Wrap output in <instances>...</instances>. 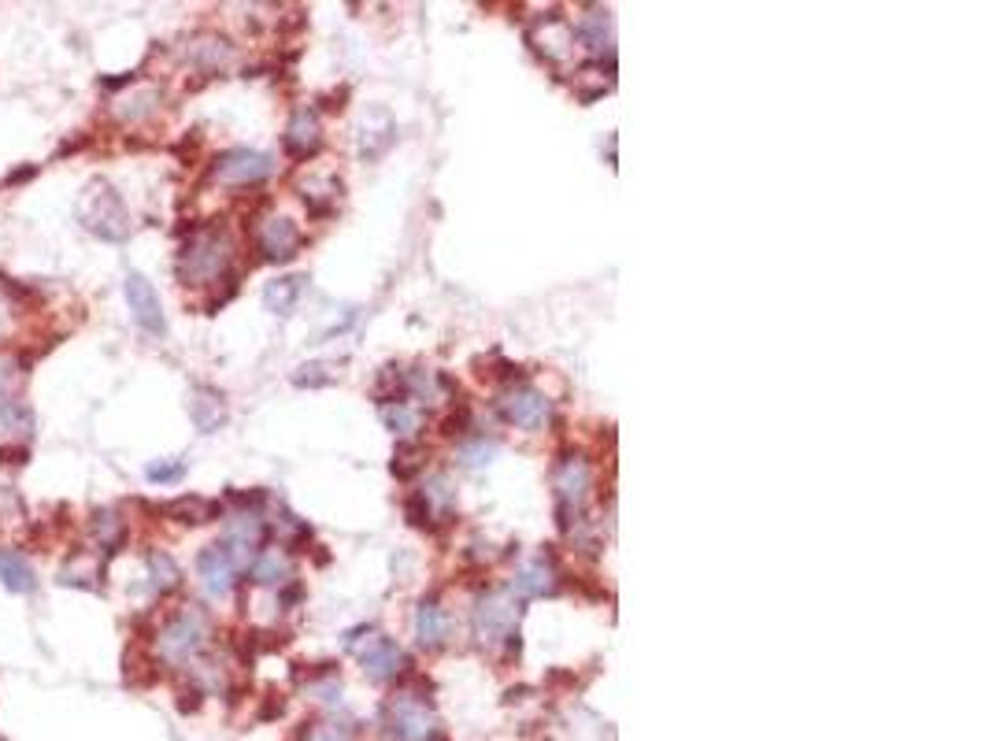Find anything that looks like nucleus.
I'll return each mask as SVG.
<instances>
[{
	"instance_id": "ddd939ff",
	"label": "nucleus",
	"mask_w": 989,
	"mask_h": 741,
	"mask_svg": "<svg viewBox=\"0 0 989 741\" xmlns=\"http://www.w3.org/2000/svg\"><path fill=\"white\" fill-rule=\"evenodd\" d=\"M549 412H552L549 397L538 390H530V386L512 390L504 397V415H508V423H515V427H523V430H538L541 423L549 419Z\"/></svg>"
},
{
	"instance_id": "bb28decb",
	"label": "nucleus",
	"mask_w": 989,
	"mask_h": 741,
	"mask_svg": "<svg viewBox=\"0 0 989 741\" xmlns=\"http://www.w3.org/2000/svg\"><path fill=\"white\" fill-rule=\"evenodd\" d=\"M419 456H423V449L419 445H397V460H393V475L397 478H412V475H419Z\"/></svg>"
},
{
	"instance_id": "a211bd4d",
	"label": "nucleus",
	"mask_w": 989,
	"mask_h": 741,
	"mask_svg": "<svg viewBox=\"0 0 989 741\" xmlns=\"http://www.w3.org/2000/svg\"><path fill=\"white\" fill-rule=\"evenodd\" d=\"M304 282H308V278H301V275H286V278L267 282V289H263V304H267V312H275V315L293 312L297 301H301V293H304Z\"/></svg>"
},
{
	"instance_id": "b1692460",
	"label": "nucleus",
	"mask_w": 989,
	"mask_h": 741,
	"mask_svg": "<svg viewBox=\"0 0 989 741\" xmlns=\"http://www.w3.org/2000/svg\"><path fill=\"white\" fill-rule=\"evenodd\" d=\"M156 104H160V89H138L134 97L119 101V115L123 119H149L156 112Z\"/></svg>"
},
{
	"instance_id": "5701e85b",
	"label": "nucleus",
	"mask_w": 989,
	"mask_h": 741,
	"mask_svg": "<svg viewBox=\"0 0 989 741\" xmlns=\"http://www.w3.org/2000/svg\"><path fill=\"white\" fill-rule=\"evenodd\" d=\"M215 512H219V508L201 501V497H182V501L167 504V515H175L178 523H208Z\"/></svg>"
},
{
	"instance_id": "4be33fe9",
	"label": "nucleus",
	"mask_w": 989,
	"mask_h": 741,
	"mask_svg": "<svg viewBox=\"0 0 989 741\" xmlns=\"http://www.w3.org/2000/svg\"><path fill=\"white\" fill-rule=\"evenodd\" d=\"M149 578L156 593H171L182 582V571L167 553H149Z\"/></svg>"
},
{
	"instance_id": "6e6552de",
	"label": "nucleus",
	"mask_w": 989,
	"mask_h": 741,
	"mask_svg": "<svg viewBox=\"0 0 989 741\" xmlns=\"http://www.w3.org/2000/svg\"><path fill=\"white\" fill-rule=\"evenodd\" d=\"M256 245H260L263 260L289 264L301 252V230L286 215H271V219H263L260 227H256Z\"/></svg>"
},
{
	"instance_id": "412c9836",
	"label": "nucleus",
	"mask_w": 989,
	"mask_h": 741,
	"mask_svg": "<svg viewBox=\"0 0 989 741\" xmlns=\"http://www.w3.org/2000/svg\"><path fill=\"white\" fill-rule=\"evenodd\" d=\"M575 34L586 41V49L601 52L612 45V19H608V12H589L586 19L575 26Z\"/></svg>"
},
{
	"instance_id": "7ed1b4c3",
	"label": "nucleus",
	"mask_w": 989,
	"mask_h": 741,
	"mask_svg": "<svg viewBox=\"0 0 989 741\" xmlns=\"http://www.w3.org/2000/svg\"><path fill=\"white\" fill-rule=\"evenodd\" d=\"M208 634H212L208 616H204L201 608L189 604V608H182V612L156 634V653H160L163 664L182 667L208 645Z\"/></svg>"
},
{
	"instance_id": "2eb2a0df",
	"label": "nucleus",
	"mask_w": 989,
	"mask_h": 741,
	"mask_svg": "<svg viewBox=\"0 0 989 741\" xmlns=\"http://www.w3.org/2000/svg\"><path fill=\"white\" fill-rule=\"evenodd\" d=\"M189 419H193V427L204 430V434H212L226 423V404L223 397L215 390H197L189 397Z\"/></svg>"
},
{
	"instance_id": "c85d7f7f",
	"label": "nucleus",
	"mask_w": 989,
	"mask_h": 741,
	"mask_svg": "<svg viewBox=\"0 0 989 741\" xmlns=\"http://www.w3.org/2000/svg\"><path fill=\"white\" fill-rule=\"evenodd\" d=\"M493 453H497V445L493 441H471V445H464L460 449V460H464L467 467H482V464H489L493 460Z\"/></svg>"
},
{
	"instance_id": "393cba45",
	"label": "nucleus",
	"mask_w": 989,
	"mask_h": 741,
	"mask_svg": "<svg viewBox=\"0 0 989 741\" xmlns=\"http://www.w3.org/2000/svg\"><path fill=\"white\" fill-rule=\"evenodd\" d=\"M0 427L19 430V434H23V430H34V412H30L23 401H12V397H8V401L0 404Z\"/></svg>"
},
{
	"instance_id": "6ab92c4d",
	"label": "nucleus",
	"mask_w": 989,
	"mask_h": 741,
	"mask_svg": "<svg viewBox=\"0 0 989 741\" xmlns=\"http://www.w3.org/2000/svg\"><path fill=\"white\" fill-rule=\"evenodd\" d=\"M93 538H97V545L104 549V556L119 553L126 541L123 515L115 512V508H97V512H93Z\"/></svg>"
},
{
	"instance_id": "1a4fd4ad",
	"label": "nucleus",
	"mask_w": 989,
	"mask_h": 741,
	"mask_svg": "<svg viewBox=\"0 0 989 741\" xmlns=\"http://www.w3.org/2000/svg\"><path fill=\"white\" fill-rule=\"evenodd\" d=\"M389 723H393V738L401 741H423L438 730L430 708H426V697H415V693H401L389 704Z\"/></svg>"
},
{
	"instance_id": "4468645a",
	"label": "nucleus",
	"mask_w": 989,
	"mask_h": 741,
	"mask_svg": "<svg viewBox=\"0 0 989 741\" xmlns=\"http://www.w3.org/2000/svg\"><path fill=\"white\" fill-rule=\"evenodd\" d=\"M415 638L423 649H438L449 638V616L434 597L430 601H419V612H415Z\"/></svg>"
},
{
	"instance_id": "72a5a7b5",
	"label": "nucleus",
	"mask_w": 989,
	"mask_h": 741,
	"mask_svg": "<svg viewBox=\"0 0 989 741\" xmlns=\"http://www.w3.org/2000/svg\"><path fill=\"white\" fill-rule=\"evenodd\" d=\"M8 390H12V367L0 364V404L8 401Z\"/></svg>"
},
{
	"instance_id": "a878e982",
	"label": "nucleus",
	"mask_w": 989,
	"mask_h": 741,
	"mask_svg": "<svg viewBox=\"0 0 989 741\" xmlns=\"http://www.w3.org/2000/svg\"><path fill=\"white\" fill-rule=\"evenodd\" d=\"M304 741H352V727L349 723H334V719L312 723V727L304 730Z\"/></svg>"
},
{
	"instance_id": "473e14b6",
	"label": "nucleus",
	"mask_w": 989,
	"mask_h": 741,
	"mask_svg": "<svg viewBox=\"0 0 989 741\" xmlns=\"http://www.w3.org/2000/svg\"><path fill=\"white\" fill-rule=\"evenodd\" d=\"M30 453H26V445H15V449H0V464H26Z\"/></svg>"
},
{
	"instance_id": "cd10ccee",
	"label": "nucleus",
	"mask_w": 989,
	"mask_h": 741,
	"mask_svg": "<svg viewBox=\"0 0 989 741\" xmlns=\"http://www.w3.org/2000/svg\"><path fill=\"white\" fill-rule=\"evenodd\" d=\"M330 378L334 375H330V367L326 364H304L293 371V386H308V390H315V386H326Z\"/></svg>"
},
{
	"instance_id": "423d86ee",
	"label": "nucleus",
	"mask_w": 989,
	"mask_h": 741,
	"mask_svg": "<svg viewBox=\"0 0 989 741\" xmlns=\"http://www.w3.org/2000/svg\"><path fill=\"white\" fill-rule=\"evenodd\" d=\"M275 171V160L256 149H230L212 164V178L223 186H256Z\"/></svg>"
},
{
	"instance_id": "39448f33",
	"label": "nucleus",
	"mask_w": 989,
	"mask_h": 741,
	"mask_svg": "<svg viewBox=\"0 0 989 741\" xmlns=\"http://www.w3.org/2000/svg\"><path fill=\"white\" fill-rule=\"evenodd\" d=\"M552 486H556V508H560V527H571V515H582L589 497V486H593V471H589L586 456H564V464L556 467L552 475Z\"/></svg>"
},
{
	"instance_id": "dca6fc26",
	"label": "nucleus",
	"mask_w": 989,
	"mask_h": 741,
	"mask_svg": "<svg viewBox=\"0 0 989 741\" xmlns=\"http://www.w3.org/2000/svg\"><path fill=\"white\" fill-rule=\"evenodd\" d=\"M0 582L8 586L12 593H34L38 590V575H34V567L30 560L12 549H0Z\"/></svg>"
},
{
	"instance_id": "2f4dec72",
	"label": "nucleus",
	"mask_w": 989,
	"mask_h": 741,
	"mask_svg": "<svg viewBox=\"0 0 989 741\" xmlns=\"http://www.w3.org/2000/svg\"><path fill=\"white\" fill-rule=\"evenodd\" d=\"M404 515H408L412 527H426V523H430V501H426L423 493H412V497L404 501Z\"/></svg>"
},
{
	"instance_id": "c9c22d12",
	"label": "nucleus",
	"mask_w": 989,
	"mask_h": 741,
	"mask_svg": "<svg viewBox=\"0 0 989 741\" xmlns=\"http://www.w3.org/2000/svg\"><path fill=\"white\" fill-rule=\"evenodd\" d=\"M0 330H4V312H0Z\"/></svg>"
},
{
	"instance_id": "7c9ffc66",
	"label": "nucleus",
	"mask_w": 989,
	"mask_h": 741,
	"mask_svg": "<svg viewBox=\"0 0 989 741\" xmlns=\"http://www.w3.org/2000/svg\"><path fill=\"white\" fill-rule=\"evenodd\" d=\"M382 419H386V427L393 430V434H408V430L415 427V415L408 412L401 401H397V408H382Z\"/></svg>"
},
{
	"instance_id": "f257e3e1",
	"label": "nucleus",
	"mask_w": 989,
	"mask_h": 741,
	"mask_svg": "<svg viewBox=\"0 0 989 741\" xmlns=\"http://www.w3.org/2000/svg\"><path fill=\"white\" fill-rule=\"evenodd\" d=\"M234 264V241L226 230H197L178 252V278L186 286H208Z\"/></svg>"
},
{
	"instance_id": "9b49d317",
	"label": "nucleus",
	"mask_w": 989,
	"mask_h": 741,
	"mask_svg": "<svg viewBox=\"0 0 989 741\" xmlns=\"http://www.w3.org/2000/svg\"><path fill=\"white\" fill-rule=\"evenodd\" d=\"M197 575H201L204 590L212 593V597H226V593L234 590L238 564H234V556H230L226 545H208V549H201V556H197Z\"/></svg>"
},
{
	"instance_id": "c756f323",
	"label": "nucleus",
	"mask_w": 989,
	"mask_h": 741,
	"mask_svg": "<svg viewBox=\"0 0 989 741\" xmlns=\"http://www.w3.org/2000/svg\"><path fill=\"white\" fill-rule=\"evenodd\" d=\"M149 482H160V486H167V482H178V478L186 475V464L182 460H160V464H149Z\"/></svg>"
},
{
	"instance_id": "f8f14e48",
	"label": "nucleus",
	"mask_w": 989,
	"mask_h": 741,
	"mask_svg": "<svg viewBox=\"0 0 989 741\" xmlns=\"http://www.w3.org/2000/svg\"><path fill=\"white\" fill-rule=\"evenodd\" d=\"M289 156H297V160H308L319 152L323 145V126H319V115L312 108H297V112L289 115V126H286V138H282Z\"/></svg>"
},
{
	"instance_id": "9d476101",
	"label": "nucleus",
	"mask_w": 989,
	"mask_h": 741,
	"mask_svg": "<svg viewBox=\"0 0 989 741\" xmlns=\"http://www.w3.org/2000/svg\"><path fill=\"white\" fill-rule=\"evenodd\" d=\"M356 656H360V664H364L367 679H375V682L397 679V675H404V667H408V656H404L401 645L393 638H382V634H371L367 645L356 649Z\"/></svg>"
},
{
	"instance_id": "f704fd0d",
	"label": "nucleus",
	"mask_w": 989,
	"mask_h": 741,
	"mask_svg": "<svg viewBox=\"0 0 989 741\" xmlns=\"http://www.w3.org/2000/svg\"><path fill=\"white\" fill-rule=\"evenodd\" d=\"M423 741H445V734H441V730H434V734H430V738H423Z\"/></svg>"
},
{
	"instance_id": "0eeeda50",
	"label": "nucleus",
	"mask_w": 989,
	"mask_h": 741,
	"mask_svg": "<svg viewBox=\"0 0 989 741\" xmlns=\"http://www.w3.org/2000/svg\"><path fill=\"white\" fill-rule=\"evenodd\" d=\"M123 293H126L130 312H134V323H138L145 334H152V338H163V334H167V319H163L160 293H156V286H152L149 278L138 275V271H130L123 282Z\"/></svg>"
},
{
	"instance_id": "aec40b11",
	"label": "nucleus",
	"mask_w": 989,
	"mask_h": 741,
	"mask_svg": "<svg viewBox=\"0 0 989 741\" xmlns=\"http://www.w3.org/2000/svg\"><path fill=\"white\" fill-rule=\"evenodd\" d=\"M249 575L260 586H282V582H289V560L278 549H263L249 564Z\"/></svg>"
},
{
	"instance_id": "f3484780",
	"label": "nucleus",
	"mask_w": 989,
	"mask_h": 741,
	"mask_svg": "<svg viewBox=\"0 0 989 741\" xmlns=\"http://www.w3.org/2000/svg\"><path fill=\"white\" fill-rule=\"evenodd\" d=\"M512 590H519V597H545V593L556 590V571H552V564L545 556H541V560H530V564H523V571L515 575Z\"/></svg>"
},
{
	"instance_id": "f03ea898",
	"label": "nucleus",
	"mask_w": 989,
	"mask_h": 741,
	"mask_svg": "<svg viewBox=\"0 0 989 741\" xmlns=\"http://www.w3.org/2000/svg\"><path fill=\"white\" fill-rule=\"evenodd\" d=\"M75 212H78V223H82L89 234H97L101 241L130 238V212H126L123 197L115 193L112 182H104V178H93V182L82 189Z\"/></svg>"
},
{
	"instance_id": "20e7f679",
	"label": "nucleus",
	"mask_w": 989,
	"mask_h": 741,
	"mask_svg": "<svg viewBox=\"0 0 989 741\" xmlns=\"http://www.w3.org/2000/svg\"><path fill=\"white\" fill-rule=\"evenodd\" d=\"M515 619H519V601L512 597V590H493L486 593L475 608V634L486 649H497L501 641L515 638Z\"/></svg>"
}]
</instances>
